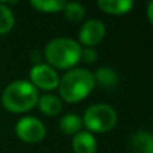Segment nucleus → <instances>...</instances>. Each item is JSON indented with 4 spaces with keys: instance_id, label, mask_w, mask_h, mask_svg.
Returning <instances> with one entry per match:
<instances>
[{
    "instance_id": "nucleus-1",
    "label": "nucleus",
    "mask_w": 153,
    "mask_h": 153,
    "mask_svg": "<svg viewBox=\"0 0 153 153\" xmlns=\"http://www.w3.org/2000/svg\"><path fill=\"white\" fill-rule=\"evenodd\" d=\"M94 87V74L85 67H74L59 78V98L69 103H78L89 97Z\"/></svg>"
},
{
    "instance_id": "nucleus-2",
    "label": "nucleus",
    "mask_w": 153,
    "mask_h": 153,
    "mask_svg": "<svg viewBox=\"0 0 153 153\" xmlns=\"http://www.w3.org/2000/svg\"><path fill=\"white\" fill-rule=\"evenodd\" d=\"M38 89L27 79H16L5 86L1 94V105L7 111L22 114L34 109L39 100Z\"/></svg>"
},
{
    "instance_id": "nucleus-3",
    "label": "nucleus",
    "mask_w": 153,
    "mask_h": 153,
    "mask_svg": "<svg viewBox=\"0 0 153 153\" xmlns=\"http://www.w3.org/2000/svg\"><path fill=\"white\" fill-rule=\"evenodd\" d=\"M82 46L70 38H55L45 46V55L47 65L55 70L74 69L81 61Z\"/></svg>"
},
{
    "instance_id": "nucleus-4",
    "label": "nucleus",
    "mask_w": 153,
    "mask_h": 153,
    "mask_svg": "<svg viewBox=\"0 0 153 153\" xmlns=\"http://www.w3.org/2000/svg\"><path fill=\"white\" fill-rule=\"evenodd\" d=\"M118 121L117 111L108 103H94L85 110L82 124L90 133H108L114 129Z\"/></svg>"
},
{
    "instance_id": "nucleus-5",
    "label": "nucleus",
    "mask_w": 153,
    "mask_h": 153,
    "mask_svg": "<svg viewBox=\"0 0 153 153\" xmlns=\"http://www.w3.org/2000/svg\"><path fill=\"white\" fill-rule=\"evenodd\" d=\"M18 138L27 144L40 143L46 137V126L39 118L34 116L22 117L15 125Z\"/></svg>"
},
{
    "instance_id": "nucleus-6",
    "label": "nucleus",
    "mask_w": 153,
    "mask_h": 153,
    "mask_svg": "<svg viewBox=\"0 0 153 153\" xmlns=\"http://www.w3.org/2000/svg\"><path fill=\"white\" fill-rule=\"evenodd\" d=\"M59 74L55 69L48 66L47 63L34 65L30 70V82L36 89H42L46 91H53L58 89Z\"/></svg>"
},
{
    "instance_id": "nucleus-7",
    "label": "nucleus",
    "mask_w": 153,
    "mask_h": 153,
    "mask_svg": "<svg viewBox=\"0 0 153 153\" xmlns=\"http://www.w3.org/2000/svg\"><path fill=\"white\" fill-rule=\"evenodd\" d=\"M106 35V27L100 19H89L81 26L78 32V43L82 47L94 48Z\"/></svg>"
},
{
    "instance_id": "nucleus-8",
    "label": "nucleus",
    "mask_w": 153,
    "mask_h": 153,
    "mask_svg": "<svg viewBox=\"0 0 153 153\" xmlns=\"http://www.w3.org/2000/svg\"><path fill=\"white\" fill-rule=\"evenodd\" d=\"M71 146L74 153H95L97 152V140L93 133L87 130H81L73 137Z\"/></svg>"
},
{
    "instance_id": "nucleus-9",
    "label": "nucleus",
    "mask_w": 153,
    "mask_h": 153,
    "mask_svg": "<svg viewBox=\"0 0 153 153\" xmlns=\"http://www.w3.org/2000/svg\"><path fill=\"white\" fill-rule=\"evenodd\" d=\"M129 146L133 153H153V134L146 130H138L130 136Z\"/></svg>"
},
{
    "instance_id": "nucleus-10",
    "label": "nucleus",
    "mask_w": 153,
    "mask_h": 153,
    "mask_svg": "<svg viewBox=\"0 0 153 153\" xmlns=\"http://www.w3.org/2000/svg\"><path fill=\"white\" fill-rule=\"evenodd\" d=\"M98 8L109 15H125L132 11L134 1L132 0H98Z\"/></svg>"
},
{
    "instance_id": "nucleus-11",
    "label": "nucleus",
    "mask_w": 153,
    "mask_h": 153,
    "mask_svg": "<svg viewBox=\"0 0 153 153\" xmlns=\"http://www.w3.org/2000/svg\"><path fill=\"white\" fill-rule=\"evenodd\" d=\"M36 105L40 113L47 117H55L62 111V100L55 94L40 95Z\"/></svg>"
},
{
    "instance_id": "nucleus-12",
    "label": "nucleus",
    "mask_w": 153,
    "mask_h": 153,
    "mask_svg": "<svg viewBox=\"0 0 153 153\" xmlns=\"http://www.w3.org/2000/svg\"><path fill=\"white\" fill-rule=\"evenodd\" d=\"M94 74V81L95 85H101L105 89H110V87H116L118 85V74L110 67H98L95 70Z\"/></svg>"
},
{
    "instance_id": "nucleus-13",
    "label": "nucleus",
    "mask_w": 153,
    "mask_h": 153,
    "mask_svg": "<svg viewBox=\"0 0 153 153\" xmlns=\"http://www.w3.org/2000/svg\"><path fill=\"white\" fill-rule=\"evenodd\" d=\"M82 126H83L82 117L75 113L65 114L59 121V129L62 130V133L67 136H75L76 133L82 130Z\"/></svg>"
},
{
    "instance_id": "nucleus-14",
    "label": "nucleus",
    "mask_w": 153,
    "mask_h": 153,
    "mask_svg": "<svg viewBox=\"0 0 153 153\" xmlns=\"http://www.w3.org/2000/svg\"><path fill=\"white\" fill-rule=\"evenodd\" d=\"M30 4L36 11H39V12L56 13L63 11L66 1H63V0H31Z\"/></svg>"
},
{
    "instance_id": "nucleus-15",
    "label": "nucleus",
    "mask_w": 153,
    "mask_h": 153,
    "mask_svg": "<svg viewBox=\"0 0 153 153\" xmlns=\"http://www.w3.org/2000/svg\"><path fill=\"white\" fill-rule=\"evenodd\" d=\"M15 26V15L4 3H0V35H7Z\"/></svg>"
},
{
    "instance_id": "nucleus-16",
    "label": "nucleus",
    "mask_w": 153,
    "mask_h": 153,
    "mask_svg": "<svg viewBox=\"0 0 153 153\" xmlns=\"http://www.w3.org/2000/svg\"><path fill=\"white\" fill-rule=\"evenodd\" d=\"M62 12H63L65 18H66L67 20L74 22L75 23V22L83 20L86 11H85V7L81 4V3H75V1L67 3L66 1V5H65V8H63Z\"/></svg>"
},
{
    "instance_id": "nucleus-17",
    "label": "nucleus",
    "mask_w": 153,
    "mask_h": 153,
    "mask_svg": "<svg viewBox=\"0 0 153 153\" xmlns=\"http://www.w3.org/2000/svg\"><path fill=\"white\" fill-rule=\"evenodd\" d=\"M98 59V54L95 51V48H90V47H82V53H81V61L86 65H91L95 63Z\"/></svg>"
},
{
    "instance_id": "nucleus-18",
    "label": "nucleus",
    "mask_w": 153,
    "mask_h": 153,
    "mask_svg": "<svg viewBox=\"0 0 153 153\" xmlns=\"http://www.w3.org/2000/svg\"><path fill=\"white\" fill-rule=\"evenodd\" d=\"M146 18H148L149 23L153 26V0L149 1L148 5H146Z\"/></svg>"
}]
</instances>
